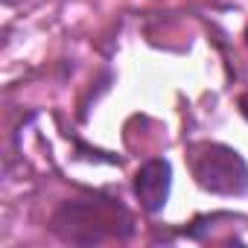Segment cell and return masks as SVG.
I'll return each instance as SVG.
<instances>
[{
  "mask_svg": "<svg viewBox=\"0 0 248 248\" xmlns=\"http://www.w3.org/2000/svg\"><path fill=\"white\" fill-rule=\"evenodd\" d=\"M187 167L196 184L213 196H242L248 190L245 158L216 140H196L187 146Z\"/></svg>",
  "mask_w": 248,
  "mask_h": 248,
  "instance_id": "cell-2",
  "label": "cell"
},
{
  "mask_svg": "<svg viewBox=\"0 0 248 248\" xmlns=\"http://www.w3.org/2000/svg\"><path fill=\"white\" fill-rule=\"evenodd\" d=\"M245 47H248V27H245Z\"/></svg>",
  "mask_w": 248,
  "mask_h": 248,
  "instance_id": "cell-5",
  "label": "cell"
},
{
  "mask_svg": "<svg viewBox=\"0 0 248 248\" xmlns=\"http://www.w3.org/2000/svg\"><path fill=\"white\" fill-rule=\"evenodd\" d=\"M236 105H239V111H242V117L248 120V91H242V93H239V99H236Z\"/></svg>",
  "mask_w": 248,
  "mask_h": 248,
  "instance_id": "cell-4",
  "label": "cell"
},
{
  "mask_svg": "<svg viewBox=\"0 0 248 248\" xmlns=\"http://www.w3.org/2000/svg\"><path fill=\"white\" fill-rule=\"evenodd\" d=\"M53 233L70 245H99V242H120L132 236L135 219L120 202L108 196H82L67 199L59 204L50 222Z\"/></svg>",
  "mask_w": 248,
  "mask_h": 248,
  "instance_id": "cell-1",
  "label": "cell"
},
{
  "mask_svg": "<svg viewBox=\"0 0 248 248\" xmlns=\"http://www.w3.org/2000/svg\"><path fill=\"white\" fill-rule=\"evenodd\" d=\"M170 190H172V167H170V161L152 158L135 172V196H138V202H140V207L146 213L164 210V204L170 199Z\"/></svg>",
  "mask_w": 248,
  "mask_h": 248,
  "instance_id": "cell-3",
  "label": "cell"
}]
</instances>
